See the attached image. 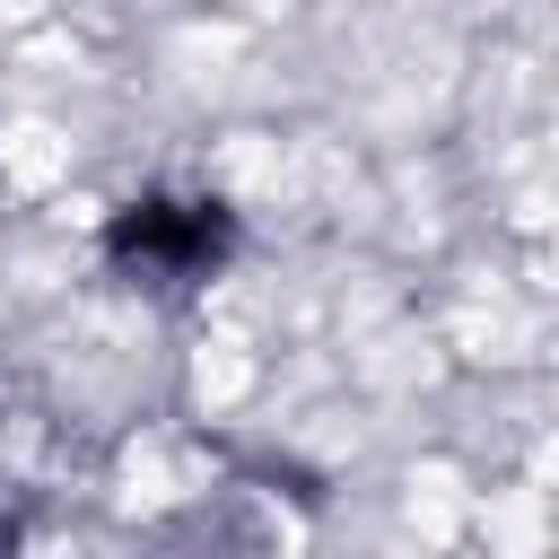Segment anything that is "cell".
I'll use <instances>...</instances> for the list:
<instances>
[{"mask_svg": "<svg viewBox=\"0 0 559 559\" xmlns=\"http://www.w3.org/2000/svg\"><path fill=\"white\" fill-rule=\"evenodd\" d=\"M105 253L140 262V271H166V280H192L227 253V210L218 201H131L105 227Z\"/></svg>", "mask_w": 559, "mask_h": 559, "instance_id": "6da1fadb", "label": "cell"}]
</instances>
